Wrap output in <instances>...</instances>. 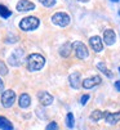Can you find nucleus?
Returning <instances> with one entry per match:
<instances>
[{
    "label": "nucleus",
    "mask_w": 120,
    "mask_h": 130,
    "mask_svg": "<svg viewBox=\"0 0 120 130\" xmlns=\"http://www.w3.org/2000/svg\"><path fill=\"white\" fill-rule=\"evenodd\" d=\"M45 64V58L42 54L32 53L27 57V67L30 71H39L42 70Z\"/></svg>",
    "instance_id": "nucleus-1"
},
{
    "label": "nucleus",
    "mask_w": 120,
    "mask_h": 130,
    "mask_svg": "<svg viewBox=\"0 0 120 130\" xmlns=\"http://www.w3.org/2000/svg\"><path fill=\"white\" fill-rule=\"evenodd\" d=\"M39 23L40 22H39V20L36 17H26L19 22V27H21V30H23V31H32V30L37 28Z\"/></svg>",
    "instance_id": "nucleus-2"
},
{
    "label": "nucleus",
    "mask_w": 120,
    "mask_h": 130,
    "mask_svg": "<svg viewBox=\"0 0 120 130\" xmlns=\"http://www.w3.org/2000/svg\"><path fill=\"white\" fill-rule=\"evenodd\" d=\"M72 49L75 52V55L79 59H85L89 53H88V48L85 46V44H83L82 41H75L72 43Z\"/></svg>",
    "instance_id": "nucleus-3"
},
{
    "label": "nucleus",
    "mask_w": 120,
    "mask_h": 130,
    "mask_svg": "<svg viewBox=\"0 0 120 130\" xmlns=\"http://www.w3.org/2000/svg\"><path fill=\"white\" fill-rule=\"evenodd\" d=\"M52 22L57 26H61V27H66L70 23V17L69 14L63 13V12H58L56 14H53L52 17Z\"/></svg>",
    "instance_id": "nucleus-4"
},
{
    "label": "nucleus",
    "mask_w": 120,
    "mask_h": 130,
    "mask_svg": "<svg viewBox=\"0 0 120 130\" xmlns=\"http://www.w3.org/2000/svg\"><path fill=\"white\" fill-rule=\"evenodd\" d=\"M14 101H16V93H14L13 90L9 89V90L3 91V95H2V104H3L5 108L12 107L13 103H14Z\"/></svg>",
    "instance_id": "nucleus-5"
},
{
    "label": "nucleus",
    "mask_w": 120,
    "mask_h": 130,
    "mask_svg": "<svg viewBox=\"0 0 120 130\" xmlns=\"http://www.w3.org/2000/svg\"><path fill=\"white\" fill-rule=\"evenodd\" d=\"M23 49H14V52L9 55V64L12 66H19L22 62V58H23Z\"/></svg>",
    "instance_id": "nucleus-6"
},
{
    "label": "nucleus",
    "mask_w": 120,
    "mask_h": 130,
    "mask_svg": "<svg viewBox=\"0 0 120 130\" xmlns=\"http://www.w3.org/2000/svg\"><path fill=\"white\" fill-rule=\"evenodd\" d=\"M102 81V79L99 76H92V77H88L85 80H83V88L84 89H92L94 88L96 85H99Z\"/></svg>",
    "instance_id": "nucleus-7"
},
{
    "label": "nucleus",
    "mask_w": 120,
    "mask_h": 130,
    "mask_svg": "<svg viewBox=\"0 0 120 130\" xmlns=\"http://www.w3.org/2000/svg\"><path fill=\"white\" fill-rule=\"evenodd\" d=\"M89 44H90L92 49L96 53L102 52V49H103V44H102V40H101L99 36H92V38L89 39Z\"/></svg>",
    "instance_id": "nucleus-8"
},
{
    "label": "nucleus",
    "mask_w": 120,
    "mask_h": 130,
    "mask_svg": "<svg viewBox=\"0 0 120 130\" xmlns=\"http://www.w3.org/2000/svg\"><path fill=\"white\" fill-rule=\"evenodd\" d=\"M35 9V4L29 0H21V2L17 3V10L18 12H29Z\"/></svg>",
    "instance_id": "nucleus-9"
},
{
    "label": "nucleus",
    "mask_w": 120,
    "mask_h": 130,
    "mask_svg": "<svg viewBox=\"0 0 120 130\" xmlns=\"http://www.w3.org/2000/svg\"><path fill=\"white\" fill-rule=\"evenodd\" d=\"M69 81H70V85L71 88L74 89H79L80 85H82V80H80V72H72L71 75L69 76Z\"/></svg>",
    "instance_id": "nucleus-10"
},
{
    "label": "nucleus",
    "mask_w": 120,
    "mask_h": 130,
    "mask_svg": "<svg viewBox=\"0 0 120 130\" xmlns=\"http://www.w3.org/2000/svg\"><path fill=\"white\" fill-rule=\"evenodd\" d=\"M103 41L106 43V45H112L116 41V35H115L114 30H111V28L105 30V32H103Z\"/></svg>",
    "instance_id": "nucleus-11"
},
{
    "label": "nucleus",
    "mask_w": 120,
    "mask_h": 130,
    "mask_svg": "<svg viewBox=\"0 0 120 130\" xmlns=\"http://www.w3.org/2000/svg\"><path fill=\"white\" fill-rule=\"evenodd\" d=\"M37 98H39L40 103H42L43 106H49V104H52V102H53V97L49 94L48 91H39Z\"/></svg>",
    "instance_id": "nucleus-12"
},
{
    "label": "nucleus",
    "mask_w": 120,
    "mask_h": 130,
    "mask_svg": "<svg viewBox=\"0 0 120 130\" xmlns=\"http://www.w3.org/2000/svg\"><path fill=\"white\" fill-rule=\"evenodd\" d=\"M105 121L107 122V124H110V125H114V124H116V122H119L120 121V112H116V113H111V112H105Z\"/></svg>",
    "instance_id": "nucleus-13"
},
{
    "label": "nucleus",
    "mask_w": 120,
    "mask_h": 130,
    "mask_svg": "<svg viewBox=\"0 0 120 130\" xmlns=\"http://www.w3.org/2000/svg\"><path fill=\"white\" fill-rule=\"evenodd\" d=\"M31 103V98L29 94H26V93H23V94L19 95V99H18V106L21 108H27Z\"/></svg>",
    "instance_id": "nucleus-14"
},
{
    "label": "nucleus",
    "mask_w": 120,
    "mask_h": 130,
    "mask_svg": "<svg viewBox=\"0 0 120 130\" xmlns=\"http://www.w3.org/2000/svg\"><path fill=\"white\" fill-rule=\"evenodd\" d=\"M71 50H72V44L67 41V43H65L61 48H59V54H61L63 58H67L69 55L71 54Z\"/></svg>",
    "instance_id": "nucleus-15"
},
{
    "label": "nucleus",
    "mask_w": 120,
    "mask_h": 130,
    "mask_svg": "<svg viewBox=\"0 0 120 130\" xmlns=\"http://www.w3.org/2000/svg\"><path fill=\"white\" fill-rule=\"evenodd\" d=\"M0 129L2 130H13V125L8 119L0 116Z\"/></svg>",
    "instance_id": "nucleus-16"
},
{
    "label": "nucleus",
    "mask_w": 120,
    "mask_h": 130,
    "mask_svg": "<svg viewBox=\"0 0 120 130\" xmlns=\"http://www.w3.org/2000/svg\"><path fill=\"white\" fill-rule=\"evenodd\" d=\"M103 116H105V112H102V111H99V109H96V111H93V112L90 113V120L92 121H94V122H97V121H99L101 119H103Z\"/></svg>",
    "instance_id": "nucleus-17"
},
{
    "label": "nucleus",
    "mask_w": 120,
    "mask_h": 130,
    "mask_svg": "<svg viewBox=\"0 0 120 130\" xmlns=\"http://www.w3.org/2000/svg\"><path fill=\"white\" fill-rule=\"evenodd\" d=\"M97 68L99 70V71H101L102 73H105V75L107 76V77H112V72L106 67V64L105 63H102V62H99L98 64H97Z\"/></svg>",
    "instance_id": "nucleus-18"
},
{
    "label": "nucleus",
    "mask_w": 120,
    "mask_h": 130,
    "mask_svg": "<svg viewBox=\"0 0 120 130\" xmlns=\"http://www.w3.org/2000/svg\"><path fill=\"white\" fill-rule=\"evenodd\" d=\"M0 15H2L4 20H5V18H8V17L12 15V12H10V9H8L5 5H0Z\"/></svg>",
    "instance_id": "nucleus-19"
},
{
    "label": "nucleus",
    "mask_w": 120,
    "mask_h": 130,
    "mask_svg": "<svg viewBox=\"0 0 120 130\" xmlns=\"http://www.w3.org/2000/svg\"><path fill=\"white\" fill-rule=\"evenodd\" d=\"M66 125H67V127H70V129H72L74 125H75V119H74V115H72L71 112H69L67 116H66Z\"/></svg>",
    "instance_id": "nucleus-20"
},
{
    "label": "nucleus",
    "mask_w": 120,
    "mask_h": 130,
    "mask_svg": "<svg viewBox=\"0 0 120 130\" xmlns=\"http://www.w3.org/2000/svg\"><path fill=\"white\" fill-rule=\"evenodd\" d=\"M7 73H8V68H7V66L4 64L3 61H0V75H7Z\"/></svg>",
    "instance_id": "nucleus-21"
},
{
    "label": "nucleus",
    "mask_w": 120,
    "mask_h": 130,
    "mask_svg": "<svg viewBox=\"0 0 120 130\" xmlns=\"http://www.w3.org/2000/svg\"><path fill=\"white\" fill-rule=\"evenodd\" d=\"M40 3H42L44 7H52L56 4V0H39Z\"/></svg>",
    "instance_id": "nucleus-22"
},
{
    "label": "nucleus",
    "mask_w": 120,
    "mask_h": 130,
    "mask_svg": "<svg viewBox=\"0 0 120 130\" xmlns=\"http://www.w3.org/2000/svg\"><path fill=\"white\" fill-rule=\"evenodd\" d=\"M45 130H58V125H57V122L52 121V122L47 126V129H45Z\"/></svg>",
    "instance_id": "nucleus-23"
},
{
    "label": "nucleus",
    "mask_w": 120,
    "mask_h": 130,
    "mask_svg": "<svg viewBox=\"0 0 120 130\" xmlns=\"http://www.w3.org/2000/svg\"><path fill=\"white\" fill-rule=\"evenodd\" d=\"M88 99H89V95H88V94H84V95L82 97V99H80V103H82V104L84 106V104H87Z\"/></svg>",
    "instance_id": "nucleus-24"
},
{
    "label": "nucleus",
    "mask_w": 120,
    "mask_h": 130,
    "mask_svg": "<svg viewBox=\"0 0 120 130\" xmlns=\"http://www.w3.org/2000/svg\"><path fill=\"white\" fill-rule=\"evenodd\" d=\"M115 88L117 89V91H120V81H116L115 83Z\"/></svg>",
    "instance_id": "nucleus-25"
},
{
    "label": "nucleus",
    "mask_w": 120,
    "mask_h": 130,
    "mask_svg": "<svg viewBox=\"0 0 120 130\" xmlns=\"http://www.w3.org/2000/svg\"><path fill=\"white\" fill-rule=\"evenodd\" d=\"M3 89H4V83H3L2 79H0V91H3Z\"/></svg>",
    "instance_id": "nucleus-26"
},
{
    "label": "nucleus",
    "mask_w": 120,
    "mask_h": 130,
    "mask_svg": "<svg viewBox=\"0 0 120 130\" xmlns=\"http://www.w3.org/2000/svg\"><path fill=\"white\" fill-rule=\"evenodd\" d=\"M77 2H80V3H88L89 0H77Z\"/></svg>",
    "instance_id": "nucleus-27"
},
{
    "label": "nucleus",
    "mask_w": 120,
    "mask_h": 130,
    "mask_svg": "<svg viewBox=\"0 0 120 130\" xmlns=\"http://www.w3.org/2000/svg\"><path fill=\"white\" fill-rule=\"evenodd\" d=\"M111 2H114V3H117V2H120V0H111Z\"/></svg>",
    "instance_id": "nucleus-28"
},
{
    "label": "nucleus",
    "mask_w": 120,
    "mask_h": 130,
    "mask_svg": "<svg viewBox=\"0 0 120 130\" xmlns=\"http://www.w3.org/2000/svg\"><path fill=\"white\" fill-rule=\"evenodd\" d=\"M119 15H120V10H119Z\"/></svg>",
    "instance_id": "nucleus-29"
},
{
    "label": "nucleus",
    "mask_w": 120,
    "mask_h": 130,
    "mask_svg": "<svg viewBox=\"0 0 120 130\" xmlns=\"http://www.w3.org/2000/svg\"><path fill=\"white\" fill-rule=\"evenodd\" d=\"M119 71H120V67H119Z\"/></svg>",
    "instance_id": "nucleus-30"
}]
</instances>
